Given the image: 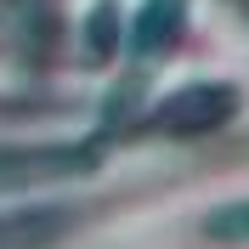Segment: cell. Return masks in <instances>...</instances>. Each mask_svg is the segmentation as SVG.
Instances as JSON below:
<instances>
[{"label":"cell","instance_id":"277c9868","mask_svg":"<svg viewBox=\"0 0 249 249\" xmlns=\"http://www.w3.org/2000/svg\"><path fill=\"white\" fill-rule=\"evenodd\" d=\"M204 232L227 238V244H249V204H227L215 215H204Z\"/></svg>","mask_w":249,"mask_h":249},{"label":"cell","instance_id":"7a4b0ae2","mask_svg":"<svg viewBox=\"0 0 249 249\" xmlns=\"http://www.w3.org/2000/svg\"><path fill=\"white\" fill-rule=\"evenodd\" d=\"M79 215L85 210H74V204H40V210L0 215V249H51L79 227Z\"/></svg>","mask_w":249,"mask_h":249},{"label":"cell","instance_id":"6da1fadb","mask_svg":"<svg viewBox=\"0 0 249 249\" xmlns=\"http://www.w3.org/2000/svg\"><path fill=\"white\" fill-rule=\"evenodd\" d=\"M96 164L91 147H0V193L29 181H62V176H85Z\"/></svg>","mask_w":249,"mask_h":249},{"label":"cell","instance_id":"3957f363","mask_svg":"<svg viewBox=\"0 0 249 249\" xmlns=\"http://www.w3.org/2000/svg\"><path fill=\"white\" fill-rule=\"evenodd\" d=\"M238 96L232 85H187L170 108H159V124H176V130H215L221 119H232Z\"/></svg>","mask_w":249,"mask_h":249}]
</instances>
